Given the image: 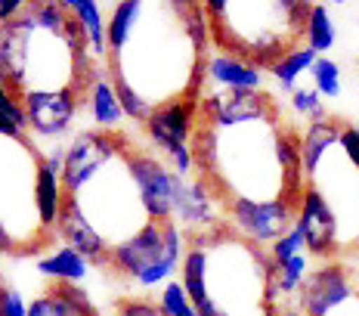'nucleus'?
<instances>
[{
  "label": "nucleus",
  "instance_id": "29",
  "mask_svg": "<svg viewBox=\"0 0 359 316\" xmlns=\"http://www.w3.org/2000/svg\"><path fill=\"white\" fill-rule=\"evenodd\" d=\"M341 149H344V155L350 158V164L359 171V133H356L353 124H344V131H341Z\"/></svg>",
  "mask_w": 359,
  "mask_h": 316
},
{
  "label": "nucleus",
  "instance_id": "10",
  "mask_svg": "<svg viewBox=\"0 0 359 316\" xmlns=\"http://www.w3.org/2000/svg\"><path fill=\"white\" fill-rule=\"evenodd\" d=\"M174 220L180 223V230H186V236L226 227L229 223L226 211L220 208V202L211 195V190L201 180H186V177H177Z\"/></svg>",
  "mask_w": 359,
  "mask_h": 316
},
{
  "label": "nucleus",
  "instance_id": "12",
  "mask_svg": "<svg viewBox=\"0 0 359 316\" xmlns=\"http://www.w3.org/2000/svg\"><path fill=\"white\" fill-rule=\"evenodd\" d=\"M196 127H198V100L170 103L146 121L149 137H152V143L170 158V162H174L183 149L192 146Z\"/></svg>",
  "mask_w": 359,
  "mask_h": 316
},
{
  "label": "nucleus",
  "instance_id": "32",
  "mask_svg": "<svg viewBox=\"0 0 359 316\" xmlns=\"http://www.w3.org/2000/svg\"><path fill=\"white\" fill-rule=\"evenodd\" d=\"M266 316H276V313H266Z\"/></svg>",
  "mask_w": 359,
  "mask_h": 316
},
{
  "label": "nucleus",
  "instance_id": "3",
  "mask_svg": "<svg viewBox=\"0 0 359 316\" xmlns=\"http://www.w3.org/2000/svg\"><path fill=\"white\" fill-rule=\"evenodd\" d=\"M310 10L313 4H297V0H273V4L208 0L205 4L214 47L245 59L260 72H269L282 56L301 47Z\"/></svg>",
  "mask_w": 359,
  "mask_h": 316
},
{
  "label": "nucleus",
  "instance_id": "33",
  "mask_svg": "<svg viewBox=\"0 0 359 316\" xmlns=\"http://www.w3.org/2000/svg\"><path fill=\"white\" fill-rule=\"evenodd\" d=\"M356 62H359V56H356Z\"/></svg>",
  "mask_w": 359,
  "mask_h": 316
},
{
  "label": "nucleus",
  "instance_id": "17",
  "mask_svg": "<svg viewBox=\"0 0 359 316\" xmlns=\"http://www.w3.org/2000/svg\"><path fill=\"white\" fill-rule=\"evenodd\" d=\"M37 273L47 276V279H56V282H74L78 285L81 279H87L90 263H87V258H81L74 248L62 245L56 254L37 261Z\"/></svg>",
  "mask_w": 359,
  "mask_h": 316
},
{
  "label": "nucleus",
  "instance_id": "28",
  "mask_svg": "<svg viewBox=\"0 0 359 316\" xmlns=\"http://www.w3.org/2000/svg\"><path fill=\"white\" fill-rule=\"evenodd\" d=\"M115 316H161V310L152 301H121Z\"/></svg>",
  "mask_w": 359,
  "mask_h": 316
},
{
  "label": "nucleus",
  "instance_id": "25",
  "mask_svg": "<svg viewBox=\"0 0 359 316\" xmlns=\"http://www.w3.org/2000/svg\"><path fill=\"white\" fill-rule=\"evenodd\" d=\"M304 251H306V242H304V232H301L297 223L279 239V242L269 245V258H273L276 267H279V263H285V261H291L294 254H304Z\"/></svg>",
  "mask_w": 359,
  "mask_h": 316
},
{
  "label": "nucleus",
  "instance_id": "13",
  "mask_svg": "<svg viewBox=\"0 0 359 316\" xmlns=\"http://www.w3.org/2000/svg\"><path fill=\"white\" fill-rule=\"evenodd\" d=\"M254 90H264V72L233 56V53H208L201 93H254Z\"/></svg>",
  "mask_w": 359,
  "mask_h": 316
},
{
  "label": "nucleus",
  "instance_id": "1",
  "mask_svg": "<svg viewBox=\"0 0 359 316\" xmlns=\"http://www.w3.org/2000/svg\"><path fill=\"white\" fill-rule=\"evenodd\" d=\"M211 47L205 4H137L124 47L109 53L106 69L115 87H124L149 115L180 100H198Z\"/></svg>",
  "mask_w": 359,
  "mask_h": 316
},
{
  "label": "nucleus",
  "instance_id": "8",
  "mask_svg": "<svg viewBox=\"0 0 359 316\" xmlns=\"http://www.w3.org/2000/svg\"><path fill=\"white\" fill-rule=\"evenodd\" d=\"M359 291L353 270L344 261H325L310 270L304 282V316H328Z\"/></svg>",
  "mask_w": 359,
  "mask_h": 316
},
{
  "label": "nucleus",
  "instance_id": "19",
  "mask_svg": "<svg viewBox=\"0 0 359 316\" xmlns=\"http://www.w3.org/2000/svg\"><path fill=\"white\" fill-rule=\"evenodd\" d=\"M90 115H93V121L100 127H106V131H111V127L124 118L121 100H118V93H115V84H111V78H109V69L96 78L93 90H90Z\"/></svg>",
  "mask_w": 359,
  "mask_h": 316
},
{
  "label": "nucleus",
  "instance_id": "26",
  "mask_svg": "<svg viewBox=\"0 0 359 316\" xmlns=\"http://www.w3.org/2000/svg\"><path fill=\"white\" fill-rule=\"evenodd\" d=\"M0 115H6L13 124L19 127V131H25L28 127V118H25V109L13 100V93L6 90V84H4V78H0Z\"/></svg>",
  "mask_w": 359,
  "mask_h": 316
},
{
  "label": "nucleus",
  "instance_id": "31",
  "mask_svg": "<svg viewBox=\"0 0 359 316\" xmlns=\"http://www.w3.org/2000/svg\"><path fill=\"white\" fill-rule=\"evenodd\" d=\"M353 127H356V133H359V121H356V124H353Z\"/></svg>",
  "mask_w": 359,
  "mask_h": 316
},
{
  "label": "nucleus",
  "instance_id": "4",
  "mask_svg": "<svg viewBox=\"0 0 359 316\" xmlns=\"http://www.w3.org/2000/svg\"><path fill=\"white\" fill-rule=\"evenodd\" d=\"M205 248V301L223 316H266V289L273 276V258L260 245L229 227H217L186 236Z\"/></svg>",
  "mask_w": 359,
  "mask_h": 316
},
{
  "label": "nucleus",
  "instance_id": "6",
  "mask_svg": "<svg viewBox=\"0 0 359 316\" xmlns=\"http://www.w3.org/2000/svg\"><path fill=\"white\" fill-rule=\"evenodd\" d=\"M183 263V230L174 217L152 220L149 227L133 236L127 245L111 251L109 270L133 285H161Z\"/></svg>",
  "mask_w": 359,
  "mask_h": 316
},
{
  "label": "nucleus",
  "instance_id": "20",
  "mask_svg": "<svg viewBox=\"0 0 359 316\" xmlns=\"http://www.w3.org/2000/svg\"><path fill=\"white\" fill-rule=\"evenodd\" d=\"M304 37H306V47L316 53V56H325V53L334 47V41H338V28H334V19H332V13H328L325 4H313Z\"/></svg>",
  "mask_w": 359,
  "mask_h": 316
},
{
  "label": "nucleus",
  "instance_id": "5",
  "mask_svg": "<svg viewBox=\"0 0 359 316\" xmlns=\"http://www.w3.org/2000/svg\"><path fill=\"white\" fill-rule=\"evenodd\" d=\"M130 149L133 143L127 140L87 183H81L72 192H62V211L78 214L102 239V245L109 248V261L111 251L127 245L155 220L130 174Z\"/></svg>",
  "mask_w": 359,
  "mask_h": 316
},
{
  "label": "nucleus",
  "instance_id": "15",
  "mask_svg": "<svg viewBox=\"0 0 359 316\" xmlns=\"http://www.w3.org/2000/svg\"><path fill=\"white\" fill-rule=\"evenodd\" d=\"M341 131H344V121L334 118V115H328L325 121H313V124L304 127L301 149H304V171L306 174L323 162V155L328 152V149H334L341 143Z\"/></svg>",
  "mask_w": 359,
  "mask_h": 316
},
{
  "label": "nucleus",
  "instance_id": "30",
  "mask_svg": "<svg viewBox=\"0 0 359 316\" xmlns=\"http://www.w3.org/2000/svg\"><path fill=\"white\" fill-rule=\"evenodd\" d=\"M0 133H6V137H16V133H22V131L6 115H0Z\"/></svg>",
  "mask_w": 359,
  "mask_h": 316
},
{
  "label": "nucleus",
  "instance_id": "14",
  "mask_svg": "<svg viewBox=\"0 0 359 316\" xmlns=\"http://www.w3.org/2000/svg\"><path fill=\"white\" fill-rule=\"evenodd\" d=\"M81 105H90L84 96L56 93V96H28L22 103V109H25L28 127H32L37 137H59V133H65L72 127Z\"/></svg>",
  "mask_w": 359,
  "mask_h": 316
},
{
  "label": "nucleus",
  "instance_id": "27",
  "mask_svg": "<svg viewBox=\"0 0 359 316\" xmlns=\"http://www.w3.org/2000/svg\"><path fill=\"white\" fill-rule=\"evenodd\" d=\"M0 316H28V304L22 301L19 289L13 285H0Z\"/></svg>",
  "mask_w": 359,
  "mask_h": 316
},
{
  "label": "nucleus",
  "instance_id": "18",
  "mask_svg": "<svg viewBox=\"0 0 359 316\" xmlns=\"http://www.w3.org/2000/svg\"><path fill=\"white\" fill-rule=\"evenodd\" d=\"M59 180L62 177L41 162V171H37V217H41V227L47 232L56 230L59 211H62V183Z\"/></svg>",
  "mask_w": 359,
  "mask_h": 316
},
{
  "label": "nucleus",
  "instance_id": "7",
  "mask_svg": "<svg viewBox=\"0 0 359 316\" xmlns=\"http://www.w3.org/2000/svg\"><path fill=\"white\" fill-rule=\"evenodd\" d=\"M226 220L238 236L248 242L266 248L279 242L285 232L297 223V208L288 202H266V205H254V202H238L226 211Z\"/></svg>",
  "mask_w": 359,
  "mask_h": 316
},
{
  "label": "nucleus",
  "instance_id": "16",
  "mask_svg": "<svg viewBox=\"0 0 359 316\" xmlns=\"http://www.w3.org/2000/svg\"><path fill=\"white\" fill-rule=\"evenodd\" d=\"M65 6L78 16L81 32L87 37V47L93 53V59H106L109 56V44H106V25L102 22V6L93 0H65Z\"/></svg>",
  "mask_w": 359,
  "mask_h": 316
},
{
  "label": "nucleus",
  "instance_id": "9",
  "mask_svg": "<svg viewBox=\"0 0 359 316\" xmlns=\"http://www.w3.org/2000/svg\"><path fill=\"white\" fill-rule=\"evenodd\" d=\"M297 227H301V232H304L306 254H310V258H319L323 263L341 258L338 220H334L332 208L325 205V199L316 190H313V186H306V192H304V199H301Z\"/></svg>",
  "mask_w": 359,
  "mask_h": 316
},
{
  "label": "nucleus",
  "instance_id": "11",
  "mask_svg": "<svg viewBox=\"0 0 359 316\" xmlns=\"http://www.w3.org/2000/svg\"><path fill=\"white\" fill-rule=\"evenodd\" d=\"M130 174L137 180L149 214H152L155 220L174 217V195H177V174L174 171L164 168V162H158L155 155L140 152V149L133 146L130 149Z\"/></svg>",
  "mask_w": 359,
  "mask_h": 316
},
{
  "label": "nucleus",
  "instance_id": "24",
  "mask_svg": "<svg viewBox=\"0 0 359 316\" xmlns=\"http://www.w3.org/2000/svg\"><path fill=\"white\" fill-rule=\"evenodd\" d=\"M291 109H294V115L306 118V124L325 121L328 118V112L323 105V96H319L316 87H297L294 93H291Z\"/></svg>",
  "mask_w": 359,
  "mask_h": 316
},
{
  "label": "nucleus",
  "instance_id": "22",
  "mask_svg": "<svg viewBox=\"0 0 359 316\" xmlns=\"http://www.w3.org/2000/svg\"><path fill=\"white\" fill-rule=\"evenodd\" d=\"M310 78H313V87L319 90V96H325V100H338L341 96V65L334 59L319 56Z\"/></svg>",
  "mask_w": 359,
  "mask_h": 316
},
{
  "label": "nucleus",
  "instance_id": "2",
  "mask_svg": "<svg viewBox=\"0 0 359 316\" xmlns=\"http://www.w3.org/2000/svg\"><path fill=\"white\" fill-rule=\"evenodd\" d=\"M102 72L106 62L93 59L65 0H28L16 19L0 25V78L19 105L28 96L56 93H78L90 103Z\"/></svg>",
  "mask_w": 359,
  "mask_h": 316
},
{
  "label": "nucleus",
  "instance_id": "34",
  "mask_svg": "<svg viewBox=\"0 0 359 316\" xmlns=\"http://www.w3.org/2000/svg\"><path fill=\"white\" fill-rule=\"evenodd\" d=\"M0 285H4V282H0Z\"/></svg>",
  "mask_w": 359,
  "mask_h": 316
},
{
  "label": "nucleus",
  "instance_id": "21",
  "mask_svg": "<svg viewBox=\"0 0 359 316\" xmlns=\"http://www.w3.org/2000/svg\"><path fill=\"white\" fill-rule=\"evenodd\" d=\"M316 53H313L310 47H297V50H291L288 56H282L279 62L269 69V74H273L276 81H279V87L282 90H288V93H294L297 90V78L301 74H306V72H313V65H316Z\"/></svg>",
  "mask_w": 359,
  "mask_h": 316
},
{
  "label": "nucleus",
  "instance_id": "23",
  "mask_svg": "<svg viewBox=\"0 0 359 316\" xmlns=\"http://www.w3.org/2000/svg\"><path fill=\"white\" fill-rule=\"evenodd\" d=\"M155 304H158L161 316H198V310L192 307L189 295H186L183 282H168L161 289V295H158Z\"/></svg>",
  "mask_w": 359,
  "mask_h": 316
}]
</instances>
